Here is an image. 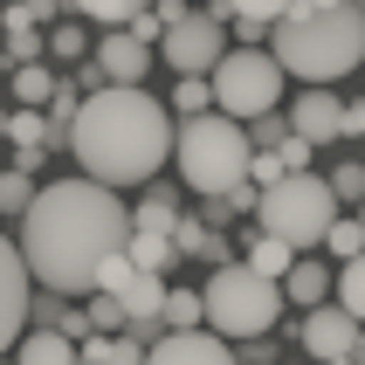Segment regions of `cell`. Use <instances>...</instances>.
Here are the masks:
<instances>
[{
	"label": "cell",
	"instance_id": "obj_11",
	"mask_svg": "<svg viewBox=\"0 0 365 365\" xmlns=\"http://www.w3.org/2000/svg\"><path fill=\"white\" fill-rule=\"evenodd\" d=\"M28 297H35V276L21 262V242L0 235V359H7V345H21V331H28Z\"/></svg>",
	"mask_w": 365,
	"mask_h": 365
},
{
	"label": "cell",
	"instance_id": "obj_44",
	"mask_svg": "<svg viewBox=\"0 0 365 365\" xmlns=\"http://www.w3.org/2000/svg\"><path fill=\"white\" fill-rule=\"evenodd\" d=\"M359 221H365V200H359Z\"/></svg>",
	"mask_w": 365,
	"mask_h": 365
},
{
	"label": "cell",
	"instance_id": "obj_31",
	"mask_svg": "<svg viewBox=\"0 0 365 365\" xmlns=\"http://www.w3.org/2000/svg\"><path fill=\"white\" fill-rule=\"evenodd\" d=\"M83 310H90V331H118V324H131V317H124V304L110 297V289H90V304H83Z\"/></svg>",
	"mask_w": 365,
	"mask_h": 365
},
{
	"label": "cell",
	"instance_id": "obj_29",
	"mask_svg": "<svg viewBox=\"0 0 365 365\" xmlns=\"http://www.w3.org/2000/svg\"><path fill=\"white\" fill-rule=\"evenodd\" d=\"M331 193H338V207H359L365 200V159H345L338 173H331Z\"/></svg>",
	"mask_w": 365,
	"mask_h": 365
},
{
	"label": "cell",
	"instance_id": "obj_42",
	"mask_svg": "<svg viewBox=\"0 0 365 365\" xmlns=\"http://www.w3.org/2000/svg\"><path fill=\"white\" fill-rule=\"evenodd\" d=\"M289 7H310V14H324V7H345V0H289Z\"/></svg>",
	"mask_w": 365,
	"mask_h": 365
},
{
	"label": "cell",
	"instance_id": "obj_2",
	"mask_svg": "<svg viewBox=\"0 0 365 365\" xmlns=\"http://www.w3.org/2000/svg\"><path fill=\"white\" fill-rule=\"evenodd\" d=\"M69 152L103 186L159 180V165L173 159V110L138 83H103L69 118Z\"/></svg>",
	"mask_w": 365,
	"mask_h": 365
},
{
	"label": "cell",
	"instance_id": "obj_47",
	"mask_svg": "<svg viewBox=\"0 0 365 365\" xmlns=\"http://www.w3.org/2000/svg\"><path fill=\"white\" fill-rule=\"evenodd\" d=\"M359 7H365V0H359Z\"/></svg>",
	"mask_w": 365,
	"mask_h": 365
},
{
	"label": "cell",
	"instance_id": "obj_33",
	"mask_svg": "<svg viewBox=\"0 0 365 365\" xmlns=\"http://www.w3.org/2000/svg\"><path fill=\"white\" fill-rule=\"evenodd\" d=\"M145 351H152V345H138L131 331H124V338H110V331H103V365H145Z\"/></svg>",
	"mask_w": 365,
	"mask_h": 365
},
{
	"label": "cell",
	"instance_id": "obj_8",
	"mask_svg": "<svg viewBox=\"0 0 365 365\" xmlns=\"http://www.w3.org/2000/svg\"><path fill=\"white\" fill-rule=\"evenodd\" d=\"M159 56H165V69H180V76H207V69L227 56V21H214V14H180L173 28H165Z\"/></svg>",
	"mask_w": 365,
	"mask_h": 365
},
{
	"label": "cell",
	"instance_id": "obj_21",
	"mask_svg": "<svg viewBox=\"0 0 365 365\" xmlns=\"http://www.w3.org/2000/svg\"><path fill=\"white\" fill-rule=\"evenodd\" d=\"M207 14H214V21H262V28H269V21L289 14V0H214Z\"/></svg>",
	"mask_w": 365,
	"mask_h": 365
},
{
	"label": "cell",
	"instance_id": "obj_45",
	"mask_svg": "<svg viewBox=\"0 0 365 365\" xmlns=\"http://www.w3.org/2000/svg\"><path fill=\"white\" fill-rule=\"evenodd\" d=\"M0 76H7V62H0Z\"/></svg>",
	"mask_w": 365,
	"mask_h": 365
},
{
	"label": "cell",
	"instance_id": "obj_20",
	"mask_svg": "<svg viewBox=\"0 0 365 365\" xmlns=\"http://www.w3.org/2000/svg\"><path fill=\"white\" fill-rule=\"evenodd\" d=\"M159 324H165V331H193V324H207V304H200V289H165V310H159Z\"/></svg>",
	"mask_w": 365,
	"mask_h": 365
},
{
	"label": "cell",
	"instance_id": "obj_22",
	"mask_svg": "<svg viewBox=\"0 0 365 365\" xmlns=\"http://www.w3.org/2000/svg\"><path fill=\"white\" fill-rule=\"evenodd\" d=\"M124 255H131L138 269H159V276H165L173 262H180V248H173V235H131V242H124Z\"/></svg>",
	"mask_w": 365,
	"mask_h": 365
},
{
	"label": "cell",
	"instance_id": "obj_10",
	"mask_svg": "<svg viewBox=\"0 0 365 365\" xmlns=\"http://www.w3.org/2000/svg\"><path fill=\"white\" fill-rule=\"evenodd\" d=\"M297 345H304L317 365H351V345H359V317H351L345 304H317V310H304V324H297Z\"/></svg>",
	"mask_w": 365,
	"mask_h": 365
},
{
	"label": "cell",
	"instance_id": "obj_6",
	"mask_svg": "<svg viewBox=\"0 0 365 365\" xmlns=\"http://www.w3.org/2000/svg\"><path fill=\"white\" fill-rule=\"evenodd\" d=\"M338 214H345V207H338L331 180H310V173H283V180L262 186V200H255L262 235H283L297 255L324 248V235H331V221H338Z\"/></svg>",
	"mask_w": 365,
	"mask_h": 365
},
{
	"label": "cell",
	"instance_id": "obj_18",
	"mask_svg": "<svg viewBox=\"0 0 365 365\" xmlns=\"http://www.w3.org/2000/svg\"><path fill=\"white\" fill-rule=\"evenodd\" d=\"M7 83H14V103H35V110H41V103H48V97H56V69H48V62H14V69H7Z\"/></svg>",
	"mask_w": 365,
	"mask_h": 365
},
{
	"label": "cell",
	"instance_id": "obj_40",
	"mask_svg": "<svg viewBox=\"0 0 365 365\" xmlns=\"http://www.w3.org/2000/svg\"><path fill=\"white\" fill-rule=\"evenodd\" d=\"M345 138H365V97L345 103Z\"/></svg>",
	"mask_w": 365,
	"mask_h": 365
},
{
	"label": "cell",
	"instance_id": "obj_46",
	"mask_svg": "<svg viewBox=\"0 0 365 365\" xmlns=\"http://www.w3.org/2000/svg\"><path fill=\"white\" fill-rule=\"evenodd\" d=\"M0 365H14V359H0Z\"/></svg>",
	"mask_w": 365,
	"mask_h": 365
},
{
	"label": "cell",
	"instance_id": "obj_36",
	"mask_svg": "<svg viewBox=\"0 0 365 365\" xmlns=\"http://www.w3.org/2000/svg\"><path fill=\"white\" fill-rule=\"evenodd\" d=\"M200 242H207V221H186V214H180V227H173V248H180V255H200Z\"/></svg>",
	"mask_w": 365,
	"mask_h": 365
},
{
	"label": "cell",
	"instance_id": "obj_1",
	"mask_svg": "<svg viewBox=\"0 0 365 365\" xmlns=\"http://www.w3.org/2000/svg\"><path fill=\"white\" fill-rule=\"evenodd\" d=\"M124 242H131V214H124L118 186L90 180V173L41 186L21 214V262L41 289H62V297H90L97 269Z\"/></svg>",
	"mask_w": 365,
	"mask_h": 365
},
{
	"label": "cell",
	"instance_id": "obj_7",
	"mask_svg": "<svg viewBox=\"0 0 365 365\" xmlns=\"http://www.w3.org/2000/svg\"><path fill=\"white\" fill-rule=\"evenodd\" d=\"M207 83H214V110H227V118H262V110H276L283 103V62L269 56V48H227L214 69H207Z\"/></svg>",
	"mask_w": 365,
	"mask_h": 365
},
{
	"label": "cell",
	"instance_id": "obj_9",
	"mask_svg": "<svg viewBox=\"0 0 365 365\" xmlns=\"http://www.w3.org/2000/svg\"><path fill=\"white\" fill-rule=\"evenodd\" d=\"M97 289H110V297H118L124 317H159V310H165V276H159V269H138L124 248L97 269Z\"/></svg>",
	"mask_w": 365,
	"mask_h": 365
},
{
	"label": "cell",
	"instance_id": "obj_15",
	"mask_svg": "<svg viewBox=\"0 0 365 365\" xmlns=\"http://www.w3.org/2000/svg\"><path fill=\"white\" fill-rule=\"evenodd\" d=\"M14 365H76V338L56 331V324H28V331H21Z\"/></svg>",
	"mask_w": 365,
	"mask_h": 365
},
{
	"label": "cell",
	"instance_id": "obj_24",
	"mask_svg": "<svg viewBox=\"0 0 365 365\" xmlns=\"http://www.w3.org/2000/svg\"><path fill=\"white\" fill-rule=\"evenodd\" d=\"M152 0H69V14H90L103 28H131V14H145Z\"/></svg>",
	"mask_w": 365,
	"mask_h": 365
},
{
	"label": "cell",
	"instance_id": "obj_34",
	"mask_svg": "<svg viewBox=\"0 0 365 365\" xmlns=\"http://www.w3.org/2000/svg\"><path fill=\"white\" fill-rule=\"evenodd\" d=\"M283 173H289V165L276 159V152H255V159H248V180H255V186H276Z\"/></svg>",
	"mask_w": 365,
	"mask_h": 365
},
{
	"label": "cell",
	"instance_id": "obj_3",
	"mask_svg": "<svg viewBox=\"0 0 365 365\" xmlns=\"http://www.w3.org/2000/svg\"><path fill=\"white\" fill-rule=\"evenodd\" d=\"M269 56L283 62V76L304 83H338L365 62V7L345 0V7H289L283 21H269Z\"/></svg>",
	"mask_w": 365,
	"mask_h": 365
},
{
	"label": "cell",
	"instance_id": "obj_28",
	"mask_svg": "<svg viewBox=\"0 0 365 365\" xmlns=\"http://www.w3.org/2000/svg\"><path fill=\"white\" fill-rule=\"evenodd\" d=\"M173 110H180V118H200V110H214V83H207V76H180V90H173Z\"/></svg>",
	"mask_w": 365,
	"mask_h": 365
},
{
	"label": "cell",
	"instance_id": "obj_39",
	"mask_svg": "<svg viewBox=\"0 0 365 365\" xmlns=\"http://www.w3.org/2000/svg\"><path fill=\"white\" fill-rule=\"evenodd\" d=\"M56 331H69V338H90V310H76V304H69V310H62V324Z\"/></svg>",
	"mask_w": 365,
	"mask_h": 365
},
{
	"label": "cell",
	"instance_id": "obj_4",
	"mask_svg": "<svg viewBox=\"0 0 365 365\" xmlns=\"http://www.w3.org/2000/svg\"><path fill=\"white\" fill-rule=\"evenodd\" d=\"M173 159H180V180L186 193H235L248 180V159H255V145H248V124L227 118V110H200V118H186L173 131Z\"/></svg>",
	"mask_w": 365,
	"mask_h": 365
},
{
	"label": "cell",
	"instance_id": "obj_35",
	"mask_svg": "<svg viewBox=\"0 0 365 365\" xmlns=\"http://www.w3.org/2000/svg\"><path fill=\"white\" fill-rule=\"evenodd\" d=\"M310 152H317V145H310V138H297V131H289V138L276 145V159H283L289 173H304V165H310Z\"/></svg>",
	"mask_w": 365,
	"mask_h": 365
},
{
	"label": "cell",
	"instance_id": "obj_12",
	"mask_svg": "<svg viewBox=\"0 0 365 365\" xmlns=\"http://www.w3.org/2000/svg\"><path fill=\"white\" fill-rule=\"evenodd\" d=\"M145 365H235V345L221 331L193 324V331H165L159 345L145 351Z\"/></svg>",
	"mask_w": 365,
	"mask_h": 365
},
{
	"label": "cell",
	"instance_id": "obj_41",
	"mask_svg": "<svg viewBox=\"0 0 365 365\" xmlns=\"http://www.w3.org/2000/svg\"><path fill=\"white\" fill-rule=\"evenodd\" d=\"M103 83H110V76H103L97 62H90V69H76V90H83V97H90V90H103Z\"/></svg>",
	"mask_w": 365,
	"mask_h": 365
},
{
	"label": "cell",
	"instance_id": "obj_19",
	"mask_svg": "<svg viewBox=\"0 0 365 365\" xmlns=\"http://www.w3.org/2000/svg\"><path fill=\"white\" fill-rule=\"evenodd\" d=\"M248 269H262V276H276V283H283L289 276V262H297V248L283 242V235H248V255H242Z\"/></svg>",
	"mask_w": 365,
	"mask_h": 365
},
{
	"label": "cell",
	"instance_id": "obj_23",
	"mask_svg": "<svg viewBox=\"0 0 365 365\" xmlns=\"http://www.w3.org/2000/svg\"><path fill=\"white\" fill-rule=\"evenodd\" d=\"M0 21H7V56H14V62L48 56V35H41L35 21H21V7H14V14H0Z\"/></svg>",
	"mask_w": 365,
	"mask_h": 365
},
{
	"label": "cell",
	"instance_id": "obj_38",
	"mask_svg": "<svg viewBox=\"0 0 365 365\" xmlns=\"http://www.w3.org/2000/svg\"><path fill=\"white\" fill-rule=\"evenodd\" d=\"M200 255H207V262H214V269H221V262H235V248H227V235H214V227H207V242H200Z\"/></svg>",
	"mask_w": 365,
	"mask_h": 365
},
{
	"label": "cell",
	"instance_id": "obj_5",
	"mask_svg": "<svg viewBox=\"0 0 365 365\" xmlns=\"http://www.w3.org/2000/svg\"><path fill=\"white\" fill-rule=\"evenodd\" d=\"M200 304H207V331H221L227 345H242V338H262V331L283 317V283L262 276V269H248L242 255H235V262H221L207 276Z\"/></svg>",
	"mask_w": 365,
	"mask_h": 365
},
{
	"label": "cell",
	"instance_id": "obj_14",
	"mask_svg": "<svg viewBox=\"0 0 365 365\" xmlns=\"http://www.w3.org/2000/svg\"><path fill=\"white\" fill-rule=\"evenodd\" d=\"M103 69L110 83H138L145 69H152V41H138L131 28H103V41H97V56H90Z\"/></svg>",
	"mask_w": 365,
	"mask_h": 365
},
{
	"label": "cell",
	"instance_id": "obj_26",
	"mask_svg": "<svg viewBox=\"0 0 365 365\" xmlns=\"http://www.w3.org/2000/svg\"><path fill=\"white\" fill-rule=\"evenodd\" d=\"M324 248L338 255V262L365 255V221H359V214H338V221H331V235H324Z\"/></svg>",
	"mask_w": 365,
	"mask_h": 365
},
{
	"label": "cell",
	"instance_id": "obj_27",
	"mask_svg": "<svg viewBox=\"0 0 365 365\" xmlns=\"http://www.w3.org/2000/svg\"><path fill=\"white\" fill-rule=\"evenodd\" d=\"M41 186H35V173H21V165H7L0 173V214H28V200H35Z\"/></svg>",
	"mask_w": 365,
	"mask_h": 365
},
{
	"label": "cell",
	"instance_id": "obj_43",
	"mask_svg": "<svg viewBox=\"0 0 365 365\" xmlns=\"http://www.w3.org/2000/svg\"><path fill=\"white\" fill-rule=\"evenodd\" d=\"M283 365H304V359H283Z\"/></svg>",
	"mask_w": 365,
	"mask_h": 365
},
{
	"label": "cell",
	"instance_id": "obj_25",
	"mask_svg": "<svg viewBox=\"0 0 365 365\" xmlns=\"http://www.w3.org/2000/svg\"><path fill=\"white\" fill-rule=\"evenodd\" d=\"M331 289H338V304H345L351 317L365 324V255H351V262H338V283H331Z\"/></svg>",
	"mask_w": 365,
	"mask_h": 365
},
{
	"label": "cell",
	"instance_id": "obj_16",
	"mask_svg": "<svg viewBox=\"0 0 365 365\" xmlns=\"http://www.w3.org/2000/svg\"><path fill=\"white\" fill-rule=\"evenodd\" d=\"M331 283H338V276H331V269L317 262V255H297V262H289V276H283V304L317 310V304L331 297Z\"/></svg>",
	"mask_w": 365,
	"mask_h": 365
},
{
	"label": "cell",
	"instance_id": "obj_30",
	"mask_svg": "<svg viewBox=\"0 0 365 365\" xmlns=\"http://www.w3.org/2000/svg\"><path fill=\"white\" fill-rule=\"evenodd\" d=\"M76 304V297H62V289H41L35 283V297H28V324H62V310Z\"/></svg>",
	"mask_w": 365,
	"mask_h": 365
},
{
	"label": "cell",
	"instance_id": "obj_13",
	"mask_svg": "<svg viewBox=\"0 0 365 365\" xmlns=\"http://www.w3.org/2000/svg\"><path fill=\"white\" fill-rule=\"evenodd\" d=\"M289 131L310 145H331V138H345V103H338V90L331 83H310L304 97L289 103Z\"/></svg>",
	"mask_w": 365,
	"mask_h": 365
},
{
	"label": "cell",
	"instance_id": "obj_17",
	"mask_svg": "<svg viewBox=\"0 0 365 365\" xmlns=\"http://www.w3.org/2000/svg\"><path fill=\"white\" fill-rule=\"evenodd\" d=\"M180 227V193L173 186H152L138 207H131V235H173Z\"/></svg>",
	"mask_w": 365,
	"mask_h": 365
},
{
	"label": "cell",
	"instance_id": "obj_37",
	"mask_svg": "<svg viewBox=\"0 0 365 365\" xmlns=\"http://www.w3.org/2000/svg\"><path fill=\"white\" fill-rule=\"evenodd\" d=\"M21 7V21H35V28H48V21L62 14V7H69V0H14Z\"/></svg>",
	"mask_w": 365,
	"mask_h": 365
},
{
	"label": "cell",
	"instance_id": "obj_32",
	"mask_svg": "<svg viewBox=\"0 0 365 365\" xmlns=\"http://www.w3.org/2000/svg\"><path fill=\"white\" fill-rule=\"evenodd\" d=\"M83 48H90V35H83L76 21H56V28H48V56H62V62H76Z\"/></svg>",
	"mask_w": 365,
	"mask_h": 365
}]
</instances>
